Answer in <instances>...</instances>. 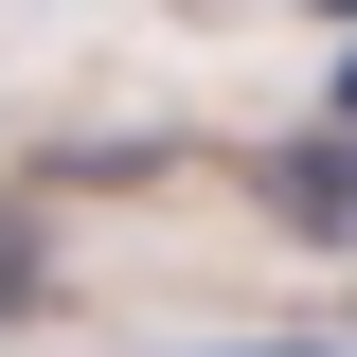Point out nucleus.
<instances>
[{"mask_svg":"<svg viewBox=\"0 0 357 357\" xmlns=\"http://www.w3.org/2000/svg\"><path fill=\"white\" fill-rule=\"evenodd\" d=\"M340 143H357V54H340Z\"/></svg>","mask_w":357,"mask_h":357,"instance_id":"nucleus-3","label":"nucleus"},{"mask_svg":"<svg viewBox=\"0 0 357 357\" xmlns=\"http://www.w3.org/2000/svg\"><path fill=\"white\" fill-rule=\"evenodd\" d=\"M215 357H321V340H215Z\"/></svg>","mask_w":357,"mask_h":357,"instance_id":"nucleus-2","label":"nucleus"},{"mask_svg":"<svg viewBox=\"0 0 357 357\" xmlns=\"http://www.w3.org/2000/svg\"><path fill=\"white\" fill-rule=\"evenodd\" d=\"M268 215L321 232V250H357V143H286V161H268Z\"/></svg>","mask_w":357,"mask_h":357,"instance_id":"nucleus-1","label":"nucleus"}]
</instances>
